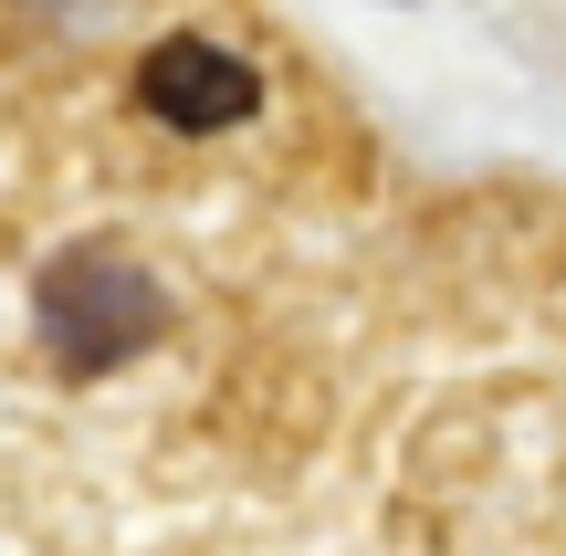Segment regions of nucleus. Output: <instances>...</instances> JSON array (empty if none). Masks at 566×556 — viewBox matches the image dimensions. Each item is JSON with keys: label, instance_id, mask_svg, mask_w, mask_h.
I'll return each instance as SVG.
<instances>
[{"label": "nucleus", "instance_id": "f03ea898", "mask_svg": "<svg viewBox=\"0 0 566 556\" xmlns=\"http://www.w3.org/2000/svg\"><path fill=\"white\" fill-rule=\"evenodd\" d=\"M137 95L158 105L179 137H221V126H242L252 105H263V84H252L242 53H221V42L179 32V42H158V53L137 63Z\"/></svg>", "mask_w": 566, "mask_h": 556}, {"label": "nucleus", "instance_id": "f257e3e1", "mask_svg": "<svg viewBox=\"0 0 566 556\" xmlns=\"http://www.w3.org/2000/svg\"><path fill=\"white\" fill-rule=\"evenodd\" d=\"M42 336H53L74 368H116L158 336V284L116 252H74V263L42 273Z\"/></svg>", "mask_w": 566, "mask_h": 556}]
</instances>
